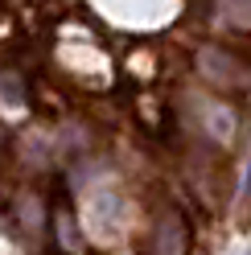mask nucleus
<instances>
[{
    "instance_id": "1",
    "label": "nucleus",
    "mask_w": 251,
    "mask_h": 255,
    "mask_svg": "<svg viewBox=\"0 0 251 255\" xmlns=\"http://www.w3.org/2000/svg\"><path fill=\"white\" fill-rule=\"evenodd\" d=\"M194 235L177 206H161L148 227V255H190Z\"/></svg>"
},
{
    "instance_id": "3",
    "label": "nucleus",
    "mask_w": 251,
    "mask_h": 255,
    "mask_svg": "<svg viewBox=\"0 0 251 255\" xmlns=\"http://www.w3.org/2000/svg\"><path fill=\"white\" fill-rule=\"evenodd\" d=\"M243 202L251 206V161H247V181H243Z\"/></svg>"
},
{
    "instance_id": "2",
    "label": "nucleus",
    "mask_w": 251,
    "mask_h": 255,
    "mask_svg": "<svg viewBox=\"0 0 251 255\" xmlns=\"http://www.w3.org/2000/svg\"><path fill=\"white\" fill-rule=\"evenodd\" d=\"M58 227H62V231H70V227H66V210H58ZM74 235H78V227H74ZM62 247H66V251H83V239L62 235Z\"/></svg>"
}]
</instances>
